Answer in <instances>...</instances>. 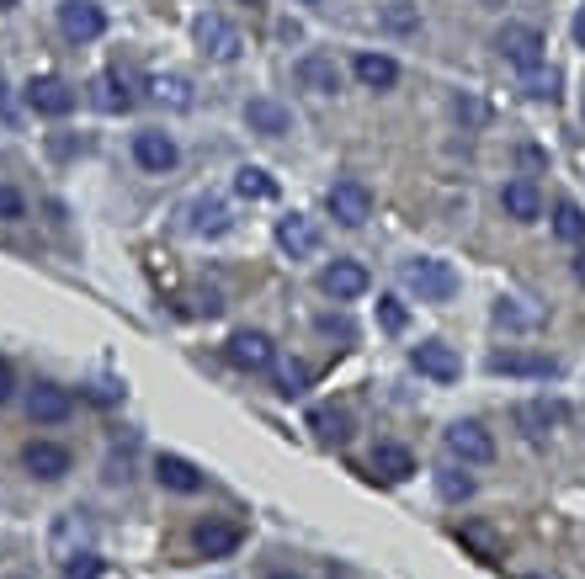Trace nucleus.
Returning a JSON list of instances; mask_svg holds the SVG:
<instances>
[{
	"label": "nucleus",
	"mask_w": 585,
	"mask_h": 579,
	"mask_svg": "<svg viewBox=\"0 0 585 579\" xmlns=\"http://www.w3.org/2000/svg\"><path fill=\"white\" fill-rule=\"evenodd\" d=\"M501 207L516 218V224H533V218H544V192H538L533 181H505Z\"/></svg>",
	"instance_id": "4be33fe9"
},
{
	"label": "nucleus",
	"mask_w": 585,
	"mask_h": 579,
	"mask_svg": "<svg viewBox=\"0 0 585 579\" xmlns=\"http://www.w3.org/2000/svg\"><path fill=\"white\" fill-rule=\"evenodd\" d=\"M496 319H501V325H533V314H522V309H511V303L496 309Z\"/></svg>",
	"instance_id": "58836bf2"
},
{
	"label": "nucleus",
	"mask_w": 585,
	"mask_h": 579,
	"mask_svg": "<svg viewBox=\"0 0 585 579\" xmlns=\"http://www.w3.org/2000/svg\"><path fill=\"white\" fill-rule=\"evenodd\" d=\"M373 473L383 479V484H405V479L416 473V453L399 447V442H378L373 447Z\"/></svg>",
	"instance_id": "a211bd4d"
},
{
	"label": "nucleus",
	"mask_w": 585,
	"mask_h": 579,
	"mask_svg": "<svg viewBox=\"0 0 585 579\" xmlns=\"http://www.w3.org/2000/svg\"><path fill=\"white\" fill-rule=\"evenodd\" d=\"M251 5H261V0H251Z\"/></svg>",
	"instance_id": "49530a36"
},
{
	"label": "nucleus",
	"mask_w": 585,
	"mask_h": 579,
	"mask_svg": "<svg viewBox=\"0 0 585 579\" xmlns=\"http://www.w3.org/2000/svg\"><path fill=\"white\" fill-rule=\"evenodd\" d=\"M59 33L70 43H96L107 33V11L91 5V0H64V5H59Z\"/></svg>",
	"instance_id": "423d86ee"
},
{
	"label": "nucleus",
	"mask_w": 585,
	"mask_h": 579,
	"mask_svg": "<svg viewBox=\"0 0 585 579\" xmlns=\"http://www.w3.org/2000/svg\"><path fill=\"white\" fill-rule=\"evenodd\" d=\"M351 75L368 85V91H394L399 85V64L389 53H357L351 59Z\"/></svg>",
	"instance_id": "aec40b11"
},
{
	"label": "nucleus",
	"mask_w": 585,
	"mask_h": 579,
	"mask_svg": "<svg viewBox=\"0 0 585 579\" xmlns=\"http://www.w3.org/2000/svg\"><path fill=\"white\" fill-rule=\"evenodd\" d=\"M277 245L288 250L292 261L314 255V250H320V229H314V218H303V213H288V218H277Z\"/></svg>",
	"instance_id": "2eb2a0df"
},
{
	"label": "nucleus",
	"mask_w": 585,
	"mask_h": 579,
	"mask_svg": "<svg viewBox=\"0 0 585 579\" xmlns=\"http://www.w3.org/2000/svg\"><path fill=\"white\" fill-rule=\"evenodd\" d=\"M309 425L320 431V442H346V436H351V420H346V410H314V414H309Z\"/></svg>",
	"instance_id": "473e14b6"
},
{
	"label": "nucleus",
	"mask_w": 585,
	"mask_h": 579,
	"mask_svg": "<svg viewBox=\"0 0 585 579\" xmlns=\"http://www.w3.org/2000/svg\"><path fill=\"white\" fill-rule=\"evenodd\" d=\"M559 85H564V75H559V70H544V64H533V70L522 75V91H527L533 101H559Z\"/></svg>",
	"instance_id": "7c9ffc66"
},
{
	"label": "nucleus",
	"mask_w": 585,
	"mask_h": 579,
	"mask_svg": "<svg viewBox=\"0 0 585 579\" xmlns=\"http://www.w3.org/2000/svg\"><path fill=\"white\" fill-rule=\"evenodd\" d=\"M553 234L559 240H570V245H581L585 240V213H581V203H553Z\"/></svg>",
	"instance_id": "c756f323"
},
{
	"label": "nucleus",
	"mask_w": 585,
	"mask_h": 579,
	"mask_svg": "<svg viewBox=\"0 0 585 579\" xmlns=\"http://www.w3.org/2000/svg\"><path fill=\"white\" fill-rule=\"evenodd\" d=\"M272 579H303V575H272Z\"/></svg>",
	"instance_id": "a18cd8bd"
},
{
	"label": "nucleus",
	"mask_w": 585,
	"mask_h": 579,
	"mask_svg": "<svg viewBox=\"0 0 585 579\" xmlns=\"http://www.w3.org/2000/svg\"><path fill=\"white\" fill-rule=\"evenodd\" d=\"M192 33H198V43H203V53H213L218 64H235L240 48H246L240 27H235L229 16H218V11H203V16L192 22Z\"/></svg>",
	"instance_id": "7ed1b4c3"
},
{
	"label": "nucleus",
	"mask_w": 585,
	"mask_h": 579,
	"mask_svg": "<svg viewBox=\"0 0 585 579\" xmlns=\"http://www.w3.org/2000/svg\"><path fill=\"white\" fill-rule=\"evenodd\" d=\"M75 85H64L59 75H43V81H33L27 85V107L33 112H43V118H70L75 112Z\"/></svg>",
	"instance_id": "6e6552de"
},
{
	"label": "nucleus",
	"mask_w": 585,
	"mask_h": 579,
	"mask_svg": "<svg viewBox=\"0 0 585 579\" xmlns=\"http://www.w3.org/2000/svg\"><path fill=\"white\" fill-rule=\"evenodd\" d=\"M399 282L416 292L420 303H453V298H458V272H453L447 261H437V255L405 261V266H399Z\"/></svg>",
	"instance_id": "f257e3e1"
},
{
	"label": "nucleus",
	"mask_w": 585,
	"mask_h": 579,
	"mask_svg": "<svg viewBox=\"0 0 585 579\" xmlns=\"http://www.w3.org/2000/svg\"><path fill=\"white\" fill-rule=\"evenodd\" d=\"M11 5H16V0H0V11H11Z\"/></svg>",
	"instance_id": "c03bdc74"
},
{
	"label": "nucleus",
	"mask_w": 585,
	"mask_h": 579,
	"mask_svg": "<svg viewBox=\"0 0 585 579\" xmlns=\"http://www.w3.org/2000/svg\"><path fill=\"white\" fill-rule=\"evenodd\" d=\"M341 81H346V75H341V64H335L331 53H303V59H298V85H303V91H314V96H335Z\"/></svg>",
	"instance_id": "f8f14e48"
},
{
	"label": "nucleus",
	"mask_w": 585,
	"mask_h": 579,
	"mask_svg": "<svg viewBox=\"0 0 585 579\" xmlns=\"http://www.w3.org/2000/svg\"><path fill=\"white\" fill-rule=\"evenodd\" d=\"M22 218H27V203H22V192L0 181V224H22Z\"/></svg>",
	"instance_id": "e433bc0d"
},
{
	"label": "nucleus",
	"mask_w": 585,
	"mask_h": 579,
	"mask_svg": "<svg viewBox=\"0 0 585 579\" xmlns=\"http://www.w3.org/2000/svg\"><path fill=\"white\" fill-rule=\"evenodd\" d=\"M320 288L331 292L335 303H351V298L368 292V266H357V261H335V266L320 272Z\"/></svg>",
	"instance_id": "9b49d317"
},
{
	"label": "nucleus",
	"mask_w": 585,
	"mask_h": 579,
	"mask_svg": "<svg viewBox=\"0 0 585 579\" xmlns=\"http://www.w3.org/2000/svg\"><path fill=\"white\" fill-rule=\"evenodd\" d=\"M575 43L585 48V5H581V16H575Z\"/></svg>",
	"instance_id": "79ce46f5"
},
{
	"label": "nucleus",
	"mask_w": 585,
	"mask_h": 579,
	"mask_svg": "<svg viewBox=\"0 0 585 579\" xmlns=\"http://www.w3.org/2000/svg\"><path fill=\"white\" fill-rule=\"evenodd\" d=\"M64 579H102V558H96V553H75V558L64 564Z\"/></svg>",
	"instance_id": "4c0bfd02"
},
{
	"label": "nucleus",
	"mask_w": 585,
	"mask_h": 579,
	"mask_svg": "<svg viewBox=\"0 0 585 579\" xmlns=\"http://www.w3.org/2000/svg\"><path fill=\"white\" fill-rule=\"evenodd\" d=\"M246 123H251L255 133H266V138H277V133L292 128V112L283 101H272V96H255V101H246Z\"/></svg>",
	"instance_id": "412c9836"
},
{
	"label": "nucleus",
	"mask_w": 585,
	"mask_h": 579,
	"mask_svg": "<svg viewBox=\"0 0 585 579\" xmlns=\"http://www.w3.org/2000/svg\"><path fill=\"white\" fill-rule=\"evenodd\" d=\"M22 462H27V473L43 479V484H59V479L70 473V453H64L59 442H33V447L22 453Z\"/></svg>",
	"instance_id": "f3484780"
},
{
	"label": "nucleus",
	"mask_w": 585,
	"mask_h": 579,
	"mask_svg": "<svg viewBox=\"0 0 585 579\" xmlns=\"http://www.w3.org/2000/svg\"><path fill=\"white\" fill-rule=\"evenodd\" d=\"M458 542L468 547V553H474V558H485V564H496V558H501V538H496L485 521H463V527H458Z\"/></svg>",
	"instance_id": "a878e982"
},
{
	"label": "nucleus",
	"mask_w": 585,
	"mask_h": 579,
	"mask_svg": "<svg viewBox=\"0 0 585 579\" xmlns=\"http://www.w3.org/2000/svg\"><path fill=\"white\" fill-rule=\"evenodd\" d=\"M458 118H468V123H485V107H479V101H463V96H458Z\"/></svg>",
	"instance_id": "ea45409f"
},
{
	"label": "nucleus",
	"mask_w": 585,
	"mask_h": 579,
	"mask_svg": "<svg viewBox=\"0 0 585 579\" xmlns=\"http://www.w3.org/2000/svg\"><path fill=\"white\" fill-rule=\"evenodd\" d=\"M75 410V399H70V388H59V383H38L33 394H27V414L38 420V425H59V420H70Z\"/></svg>",
	"instance_id": "ddd939ff"
},
{
	"label": "nucleus",
	"mask_w": 585,
	"mask_h": 579,
	"mask_svg": "<svg viewBox=\"0 0 585 579\" xmlns=\"http://www.w3.org/2000/svg\"><path fill=\"white\" fill-rule=\"evenodd\" d=\"M75 553H91V521H85V510L59 516V527H53V558L70 564Z\"/></svg>",
	"instance_id": "dca6fc26"
},
{
	"label": "nucleus",
	"mask_w": 585,
	"mask_h": 579,
	"mask_svg": "<svg viewBox=\"0 0 585 579\" xmlns=\"http://www.w3.org/2000/svg\"><path fill=\"white\" fill-rule=\"evenodd\" d=\"M516 420H522L527 436H544V431H553V425L564 420V405H559V399H533V405L516 410Z\"/></svg>",
	"instance_id": "393cba45"
},
{
	"label": "nucleus",
	"mask_w": 585,
	"mask_h": 579,
	"mask_svg": "<svg viewBox=\"0 0 585 579\" xmlns=\"http://www.w3.org/2000/svg\"><path fill=\"white\" fill-rule=\"evenodd\" d=\"M235 192L251 197V203H272V197H277V181H272L261 166H246L240 176H235Z\"/></svg>",
	"instance_id": "c85d7f7f"
},
{
	"label": "nucleus",
	"mask_w": 585,
	"mask_h": 579,
	"mask_svg": "<svg viewBox=\"0 0 585 579\" xmlns=\"http://www.w3.org/2000/svg\"><path fill=\"white\" fill-rule=\"evenodd\" d=\"M383 27H389V33H399V38H405V33H416L420 27V5H410V0L383 5Z\"/></svg>",
	"instance_id": "72a5a7b5"
},
{
	"label": "nucleus",
	"mask_w": 585,
	"mask_h": 579,
	"mask_svg": "<svg viewBox=\"0 0 585 579\" xmlns=\"http://www.w3.org/2000/svg\"><path fill=\"white\" fill-rule=\"evenodd\" d=\"M309 362H283V367H277V394H303V388H309Z\"/></svg>",
	"instance_id": "f704fd0d"
},
{
	"label": "nucleus",
	"mask_w": 585,
	"mask_h": 579,
	"mask_svg": "<svg viewBox=\"0 0 585 579\" xmlns=\"http://www.w3.org/2000/svg\"><path fill=\"white\" fill-rule=\"evenodd\" d=\"M442 447H447V457L463 462V468H485V462H496V436H490L479 420L447 425V431H442Z\"/></svg>",
	"instance_id": "f03ea898"
},
{
	"label": "nucleus",
	"mask_w": 585,
	"mask_h": 579,
	"mask_svg": "<svg viewBox=\"0 0 585 579\" xmlns=\"http://www.w3.org/2000/svg\"><path fill=\"white\" fill-rule=\"evenodd\" d=\"M496 48H501V59L522 64V70L544 64V33H538V27H527V22H505L501 33H496Z\"/></svg>",
	"instance_id": "39448f33"
},
{
	"label": "nucleus",
	"mask_w": 585,
	"mask_h": 579,
	"mask_svg": "<svg viewBox=\"0 0 585 579\" xmlns=\"http://www.w3.org/2000/svg\"><path fill=\"white\" fill-rule=\"evenodd\" d=\"M5 399H11V367L0 362V405H5Z\"/></svg>",
	"instance_id": "a19ab883"
},
{
	"label": "nucleus",
	"mask_w": 585,
	"mask_h": 579,
	"mask_svg": "<svg viewBox=\"0 0 585 579\" xmlns=\"http://www.w3.org/2000/svg\"><path fill=\"white\" fill-rule=\"evenodd\" d=\"M187 224H192V234H208V240H213V234H224V229H229L235 218H229V207L218 203V197H198Z\"/></svg>",
	"instance_id": "b1692460"
},
{
	"label": "nucleus",
	"mask_w": 585,
	"mask_h": 579,
	"mask_svg": "<svg viewBox=\"0 0 585 579\" xmlns=\"http://www.w3.org/2000/svg\"><path fill=\"white\" fill-rule=\"evenodd\" d=\"M150 96H155L160 107H176V112L192 107V85L181 81V75H155V81H150Z\"/></svg>",
	"instance_id": "cd10ccee"
},
{
	"label": "nucleus",
	"mask_w": 585,
	"mask_h": 579,
	"mask_svg": "<svg viewBox=\"0 0 585 579\" xmlns=\"http://www.w3.org/2000/svg\"><path fill=\"white\" fill-rule=\"evenodd\" d=\"M229 362L246 367V373H266L277 362V346H272V335L240 330V335H229Z\"/></svg>",
	"instance_id": "1a4fd4ad"
},
{
	"label": "nucleus",
	"mask_w": 585,
	"mask_h": 579,
	"mask_svg": "<svg viewBox=\"0 0 585 579\" xmlns=\"http://www.w3.org/2000/svg\"><path fill=\"white\" fill-rule=\"evenodd\" d=\"M405 319H410V314H405V303H399V298H378V325H383V330L399 335L405 330Z\"/></svg>",
	"instance_id": "c9c22d12"
},
{
	"label": "nucleus",
	"mask_w": 585,
	"mask_h": 579,
	"mask_svg": "<svg viewBox=\"0 0 585 579\" xmlns=\"http://www.w3.org/2000/svg\"><path fill=\"white\" fill-rule=\"evenodd\" d=\"M240 527L235 521H218V516H208V521H198V532H192V542H198V553L203 558H229L235 547H240Z\"/></svg>",
	"instance_id": "4468645a"
},
{
	"label": "nucleus",
	"mask_w": 585,
	"mask_h": 579,
	"mask_svg": "<svg viewBox=\"0 0 585 579\" xmlns=\"http://www.w3.org/2000/svg\"><path fill=\"white\" fill-rule=\"evenodd\" d=\"M325 207H331L335 224H346V229H362L368 218H373V192L362 186V181H335L331 192H325Z\"/></svg>",
	"instance_id": "20e7f679"
},
{
	"label": "nucleus",
	"mask_w": 585,
	"mask_h": 579,
	"mask_svg": "<svg viewBox=\"0 0 585 579\" xmlns=\"http://www.w3.org/2000/svg\"><path fill=\"white\" fill-rule=\"evenodd\" d=\"M410 362H416L420 377H431V383H458L463 377V362L453 346H442V340H420L416 351H410Z\"/></svg>",
	"instance_id": "0eeeda50"
},
{
	"label": "nucleus",
	"mask_w": 585,
	"mask_h": 579,
	"mask_svg": "<svg viewBox=\"0 0 585 579\" xmlns=\"http://www.w3.org/2000/svg\"><path fill=\"white\" fill-rule=\"evenodd\" d=\"M155 479H160L166 490H176V495H198V490H203L198 462H187V457H176V453H166L160 462H155Z\"/></svg>",
	"instance_id": "6ab92c4d"
},
{
	"label": "nucleus",
	"mask_w": 585,
	"mask_h": 579,
	"mask_svg": "<svg viewBox=\"0 0 585 579\" xmlns=\"http://www.w3.org/2000/svg\"><path fill=\"white\" fill-rule=\"evenodd\" d=\"M437 495L447 505H463V499H474V479L463 468H437Z\"/></svg>",
	"instance_id": "2f4dec72"
},
{
	"label": "nucleus",
	"mask_w": 585,
	"mask_h": 579,
	"mask_svg": "<svg viewBox=\"0 0 585 579\" xmlns=\"http://www.w3.org/2000/svg\"><path fill=\"white\" fill-rule=\"evenodd\" d=\"M133 160H139L144 170H155V176H166V170H176L181 149H176V138H170V133H155V128H150V133H139V138H133Z\"/></svg>",
	"instance_id": "9d476101"
},
{
	"label": "nucleus",
	"mask_w": 585,
	"mask_h": 579,
	"mask_svg": "<svg viewBox=\"0 0 585 579\" xmlns=\"http://www.w3.org/2000/svg\"><path fill=\"white\" fill-rule=\"evenodd\" d=\"M96 107H102V112H128V107H133V96H128V81L118 75V70H107V75L96 81Z\"/></svg>",
	"instance_id": "bb28decb"
},
{
	"label": "nucleus",
	"mask_w": 585,
	"mask_h": 579,
	"mask_svg": "<svg viewBox=\"0 0 585 579\" xmlns=\"http://www.w3.org/2000/svg\"><path fill=\"white\" fill-rule=\"evenodd\" d=\"M490 373H511V377H553L559 362L553 357H527V351H501L490 357Z\"/></svg>",
	"instance_id": "5701e85b"
},
{
	"label": "nucleus",
	"mask_w": 585,
	"mask_h": 579,
	"mask_svg": "<svg viewBox=\"0 0 585 579\" xmlns=\"http://www.w3.org/2000/svg\"><path fill=\"white\" fill-rule=\"evenodd\" d=\"M575 277H581V288H585V255H575Z\"/></svg>",
	"instance_id": "37998d69"
}]
</instances>
